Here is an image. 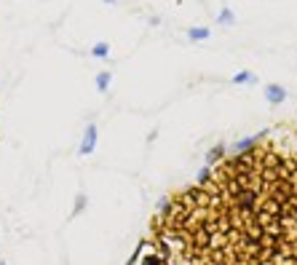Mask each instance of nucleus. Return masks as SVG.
<instances>
[{
  "mask_svg": "<svg viewBox=\"0 0 297 265\" xmlns=\"http://www.w3.org/2000/svg\"><path fill=\"white\" fill-rule=\"evenodd\" d=\"M139 265H297V155L273 145L222 158L161 198Z\"/></svg>",
  "mask_w": 297,
  "mask_h": 265,
  "instance_id": "nucleus-1",
  "label": "nucleus"
},
{
  "mask_svg": "<svg viewBox=\"0 0 297 265\" xmlns=\"http://www.w3.org/2000/svg\"><path fill=\"white\" fill-rule=\"evenodd\" d=\"M97 137H99L97 124H89V126H86V131H83V139H80L78 153H80V155H91L94 150H97Z\"/></svg>",
  "mask_w": 297,
  "mask_h": 265,
  "instance_id": "nucleus-2",
  "label": "nucleus"
},
{
  "mask_svg": "<svg viewBox=\"0 0 297 265\" xmlns=\"http://www.w3.org/2000/svg\"><path fill=\"white\" fill-rule=\"evenodd\" d=\"M263 137H268V131H260V134H254V137H244V139H236L233 145H230V153L233 155H239V153H246V150H252V148H257L260 145V139Z\"/></svg>",
  "mask_w": 297,
  "mask_h": 265,
  "instance_id": "nucleus-3",
  "label": "nucleus"
},
{
  "mask_svg": "<svg viewBox=\"0 0 297 265\" xmlns=\"http://www.w3.org/2000/svg\"><path fill=\"white\" fill-rule=\"evenodd\" d=\"M265 99H268V105L287 102V89H284L281 83H268V86H265Z\"/></svg>",
  "mask_w": 297,
  "mask_h": 265,
  "instance_id": "nucleus-4",
  "label": "nucleus"
},
{
  "mask_svg": "<svg viewBox=\"0 0 297 265\" xmlns=\"http://www.w3.org/2000/svg\"><path fill=\"white\" fill-rule=\"evenodd\" d=\"M225 153H228V148H225V145L220 142V145H215V148H209L206 150V166H215V164H220L222 158H225Z\"/></svg>",
  "mask_w": 297,
  "mask_h": 265,
  "instance_id": "nucleus-5",
  "label": "nucleus"
},
{
  "mask_svg": "<svg viewBox=\"0 0 297 265\" xmlns=\"http://www.w3.org/2000/svg\"><path fill=\"white\" fill-rule=\"evenodd\" d=\"M110 83H113V72L110 70H102V72H97V78H94V86H97L99 94H108Z\"/></svg>",
  "mask_w": 297,
  "mask_h": 265,
  "instance_id": "nucleus-6",
  "label": "nucleus"
},
{
  "mask_svg": "<svg viewBox=\"0 0 297 265\" xmlns=\"http://www.w3.org/2000/svg\"><path fill=\"white\" fill-rule=\"evenodd\" d=\"M211 38V30L209 27H190L187 30V40H209Z\"/></svg>",
  "mask_w": 297,
  "mask_h": 265,
  "instance_id": "nucleus-7",
  "label": "nucleus"
},
{
  "mask_svg": "<svg viewBox=\"0 0 297 265\" xmlns=\"http://www.w3.org/2000/svg\"><path fill=\"white\" fill-rule=\"evenodd\" d=\"M233 83H236V86H246V83H257V75H254V72H249V70H241V72H236V75H233Z\"/></svg>",
  "mask_w": 297,
  "mask_h": 265,
  "instance_id": "nucleus-8",
  "label": "nucleus"
},
{
  "mask_svg": "<svg viewBox=\"0 0 297 265\" xmlns=\"http://www.w3.org/2000/svg\"><path fill=\"white\" fill-rule=\"evenodd\" d=\"M91 56H94V59H108V56H110V43H104V40L94 43V46H91Z\"/></svg>",
  "mask_w": 297,
  "mask_h": 265,
  "instance_id": "nucleus-9",
  "label": "nucleus"
},
{
  "mask_svg": "<svg viewBox=\"0 0 297 265\" xmlns=\"http://www.w3.org/2000/svg\"><path fill=\"white\" fill-rule=\"evenodd\" d=\"M233 22H236L233 11H230V8H222V11H220V16H217V24H233Z\"/></svg>",
  "mask_w": 297,
  "mask_h": 265,
  "instance_id": "nucleus-10",
  "label": "nucleus"
},
{
  "mask_svg": "<svg viewBox=\"0 0 297 265\" xmlns=\"http://www.w3.org/2000/svg\"><path fill=\"white\" fill-rule=\"evenodd\" d=\"M83 209H86V196H83V193H78V196H75V209H73V217H78Z\"/></svg>",
  "mask_w": 297,
  "mask_h": 265,
  "instance_id": "nucleus-11",
  "label": "nucleus"
},
{
  "mask_svg": "<svg viewBox=\"0 0 297 265\" xmlns=\"http://www.w3.org/2000/svg\"><path fill=\"white\" fill-rule=\"evenodd\" d=\"M104 3H118V0H104Z\"/></svg>",
  "mask_w": 297,
  "mask_h": 265,
  "instance_id": "nucleus-12",
  "label": "nucleus"
},
{
  "mask_svg": "<svg viewBox=\"0 0 297 265\" xmlns=\"http://www.w3.org/2000/svg\"><path fill=\"white\" fill-rule=\"evenodd\" d=\"M0 265H6V262H3V260H0Z\"/></svg>",
  "mask_w": 297,
  "mask_h": 265,
  "instance_id": "nucleus-13",
  "label": "nucleus"
}]
</instances>
